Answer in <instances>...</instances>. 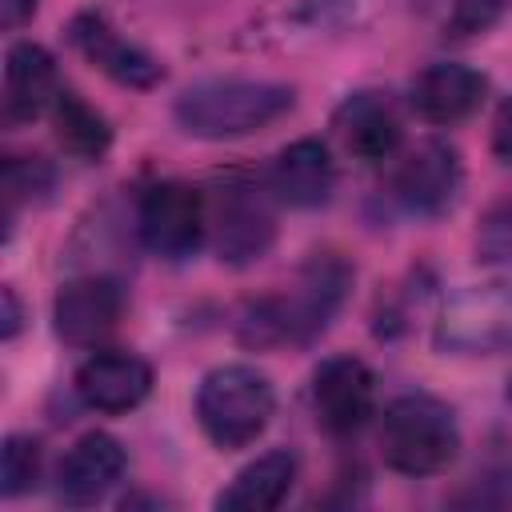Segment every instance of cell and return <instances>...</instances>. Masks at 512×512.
<instances>
[{"instance_id":"obj_13","label":"cell","mask_w":512,"mask_h":512,"mask_svg":"<svg viewBox=\"0 0 512 512\" xmlns=\"http://www.w3.org/2000/svg\"><path fill=\"white\" fill-rule=\"evenodd\" d=\"M488 80L456 60H436L412 80V108L428 124H460L468 120L484 100Z\"/></svg>"},{"instance_id":"obj_26","label":"cell","mask_w":512,"mask_h":512,"mask_svg":"<svg viewBox=\"0 0 512 512\" xmlns=\"http://www.w3.org/2000/svg\"><path fill=\"white\" fill-rule=\"evenodd\" d=\"M20 328V304H16V292L4 288V340H12Z\"/></svg>"},{"instance_id":"obj_15","label":"cell","mask_w":512,"mask_h":512,"mask_svg":"<svg viewBox=\"0 0 512 512\" xmlns=\"http://www.w3.org/2000/svg\"><path fill=\"white\" fill-rule=\"evenodd\" d=\"M68 32H72V44H76L104 76H112L116 84L152 88V84L164 76V68H160L144 48L128 44V40H124L104 16H96V12H80Z\"/></svg>"},{"instance_id":"obj_24","label":"cell","mask_w":512,"mask_h":512,"mask_svg":"<svg viewBox=\"0 0 512 512\" xmlns=\"http://www.w3.org/2000/svg\"><path fill=\"white\" fill-rule=\"evenodd\" d=\"M492 156L500 164H512V96L496 108V120H492Z\"/></svg>"},{"instance_id":"obj_19","label":"cell","mask_w":512,"mask_h":512,"mask_svg":"<svg viewBox=\"0 0 512 512\" xmlns=\"http://www.w3.org/2000/svg\"><path fill=\"white\" fill-rule=\"evenodd\" d=\"M52 128H56L60 148L72 152L76 160H100L108 152V144H112L108 120L68 88L52 104Z\"/></svg>"},{"instance_id":"obj_10","label":"cell","mask_w":512,"mask_h":512,"mask_svg":"<svg viewBox=\"0 0 512 512\" xmlns=\"http://www.w3.org/2000/svg\"><path fill=\"white\" fill-rule=\"evenodd\" d=\"M460 180L464 172H460L456 148L444 140H424L400 160L392 176V192L412 216H440L452 208Z\"/></svg>"},{"instance_id":"obj_4","label":"cell","mask_w":512,"mask_h":512,"mask_svg":"<svg viewBox=\"0 0 512 512\" xmlns=\"http://www.w3.org/2000/svg\"><path fill=\"white\" fill-rule=\"evenodd\" d=\"M276 408L272 380L252 364H224L212 368L196 388V420L200 432L216 448H244L252 444Z\"/></svg>"},{"instance_id":"obj_6","label":"cell","mask_w":512,"mask_h":512,"mask_svg":"<svg viewBox=\"0 0 512 512\" xmlns=\"http://www.w3.org/2000/svg\"><path fill=\"white\" fill-rule=\"evenodd\" d=\"M208 236L220 264H256L276 240V216L268 192L244 176L224 180L208 200Z\"/></svg>"},{"instance_id":"obj_17","label":"cell","mask_w":512,"mask_h":512,"mask_svg":"<svg viewBox=\"0 0 512 512\" xmlns=\"http://www.w3.org/2000/svg\"><path fill=\"white\" fill-rule=\"evenodd\" d=\"M56 96H60L56 60L48 56V48L32 40L12 44L4 56V120L8 124L36 120L44 108L56 104Z\"/></svg>"},{"instance_id":"obj_18","label":"cell","mask_w":512,"mask_h":512,"mask_svg":"<svg viewBox=\"0 0 512 512\" xmlns=\"http://www.w3.org/2000/svg\"><path fill=\"white\" fill-rule=\"evenodd\" d=\"M296 456L288 448H272L264 456H256L252 464H244L232 484L216 496V508H228V512H268L276 508L292 484H296Z\"/></svg>"},{"instance_id":"obj_2","label":"cell","mask_w":512,"mask_h":512,"mask_svg":"<svg viewBox=\"0 0 512 512\" xmlns=\"http://www.w3.org/2000/svg\"><path fill=\"white\" fill-rule=\"evenodd\" d=\"M296 92L276 80H252V76H212L196 80L176 96V124L188 136L200 140H236L252 136L268 124H276L284 112H292Z\"/></svg>"},{"instance_id":"obj_7","label":"cell","mask_w":512,"mask_h":512,"mask_svg":"<svg viewBox=\"0 0 512 512\" xmlns=\"http://www.w3.org/2000/svg\"><path fill=\"white\" fill-rule=\"evenodd\" d=\"M140 240L160 260H188L208 236V200L184 180H160L136 208Z\"/></svg>"},{"instance_id":"obj_16","label":"cell","mask_w":512,"mask_h":512,"mask_svg":"<svg viewBox=\"0 0 512 512\" xmlns=\"http://www.w3.org/2000/svg\"><path fill=\"white\" fill-rule=\"evenodd\" d=\"M340 144L356 156V160H388L396 148H400V116L392 108V100L384 92H352L340 108H336V120H332Z\"/></svg>"},{"instance_id":"obj_3","label":"cell","mask_w":512,"mask_h":512,"mask_svg":"<svg viewBox=\"0 0 512 512\" xmlns=\"http://www.w3.org/2000/svg\"><path fill=\"white\" fill-rule=\"evenodd\" d=\"M460 452V428L444 400L428 392L396 396L380 416V456L400 476H436Z\"/></svg>"},{"instance_id":"obj_12","label":"cell","mask_w":512,"mask_h":512,"mask_svg":"<svg viewBox=\"0 0 512 512\" xmlns=\"http://www.w3.org/2000/svg\"><path fill=\"white\" fill-rule=\"evenodd\" d=\"M72 388L84 408L120 416V412H132L136 404H144V396L152 392V368L132 352H92L76 368Z\"/></svg>"},{"instance_id":"obj_14","label":"cell","mask_w":512,"mask_h":512,"mask_svg":"<svg viewBox=\"0 0 512 512\" xmlns=\"http://www.w3.org/2000/svg\"><path fill=\"white\" fill-rule=\"evenodd\" d=\"M332 188H336L332 156L312 136L280 148L268 168V192L288 208H320V204H328Z\"/></svg>"},{"instance_id":"obj_9","label":"cell","mask_w":512,"mask_h":512,"mask_svg":"<svg viewBox=\"0 0 512 512\" xmlns=\"http://www.w3.org/2000/svg\"><path fill=\"white\" fill-rule=\"evenodd\" d=\"M312 404L332 436L360 432L376 412V376L356 356H332L312 372Z\"/></svg>"},{"instance_id":"obj_22","label":"cell","mask_w":512,"mask_h":512,"mask_svg":"<svg viewBox=\"0 0 512 512\" xmlns=\"http://www.w3.org/2000/svg\"><path fill=\"white\" fill-rule=\"evenodd\" d=\"M52 188V168L36 156H12L4 164V192H8V208L32 200V196H44Z\"/></svg>"},{"instance_id":"obj_11","label":"cell","mask_w":512,"mask_h":512,"mask_svg":"<svg viewBox=\"0 0 512 512\" xmlns=\"http://www.w3.org/2000/svg\"><path fill=\"white\" fill-rule=\"evenodd\" d=\"M128 472V452L108 432H84L56 468V496L68 508L100 504Z\"/></svg>"},{"instance_id":"obj_27","label":"cell","mask_w":512,"mask_h":512,"mask_svg":"<svg viewBox=\"0 0 512 512\" xmlns=\"http://www.w3.org/2000/svg\"><path fill=\"white\" fill-rule=\"evenodd\" d=\"M508 400H512V380H508Z\"/></svg>"},{"instance_id":"obj_25","label":"cell","mask_w":512,"mask_h":512,"mask_svg":"<svg viewBox=\"0 0 512 512\" xmlns=\"http://www.w3.org/2000/svg\"><path fill=\"white\" fill-rule=\"evenodd\" d=\"M36 8H40V0H0V20L8 32H16L24 20H32Z\"/></svg>"},{"instance_id":"obj_8","label":"cell","mask_w":512,"mask_h":512,"mask_svg":"<svg viewBox=\"0 0 512 512\" xmlns=\"http://www.w3.org/2000/svg\"><path fill=\"white\" fill-rule=\"evenodd\" d=\"M124 316V288L112 276H76L52 300V328L72 348H96Z\"/></svg>"},{"instance_id":"obj_5","label":"cell","mask_w":512,"mask_h":512,"mask_svg":"<svg viewBox=\"0 0 512 512\" xmlns=\"http://www.w3.org/2000/svg\"><path fill=\"white\" fill-rule=\"evenodd\" d=\"M432 340L444 356L512 352V284H468L452 292L436 316Z\"/></svg>"},{"instance_id":"obj_21","label":"cell","mask_w":512,"mask_h":512,"mask_svg":"<svg viewBox=\"0 0 512 512\" xmlns=\"http://www.w3.org/2000/svg\"><path fill=\"white\" fill-rule=\"evenodd\" d=\"M512 0H452V12L444 20V36L452 40H468V36H484Z\"/></svg>"},{"instance_id":"obj_1","label":"cell","mask_w":512,"mask_h":512,"mask_svg":"<svg viewBox=\"0 0 512 512\" xmlns=\"http://www.w3.org/2000/svg\"><path fill=\"white\" fill-rule=\"evenodd\" d=\"M348 288H352V268L336 252H312V260L300 268V276L288 292L252 300L240 312L236 332L248 348L308 344L312 336H320L332 324Z\"/></svg>"},{"instance_id":"obj_20","label":"cell","mask_w":512,"mask_h":512,"mask_svg":"<svg viewBox=\"0 0 512 512\" xmlns=\"http://www.w3.org/2000/svg\"><path fill=\"white\" fill-rule=\"evenodd\" d=\"M40 480V444L32 436H8L0 456V492L20 496Z\"/></svg>"},{"instance_id":"obj_23","label":"cell","mask_w":512,"mask_h":512,"mask_svg":"<svg viewBox=\"0 0 512 512\" xmlns=\"http://www.w3.org/2000/svg\"><path fill=\"white\" fill-rule=\"evenodd\" d=\"M476 260H512V200H500L484 212L476 228Z\"/></svg>"}]
</instances>
